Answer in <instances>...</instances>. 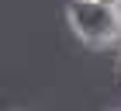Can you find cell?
Segmentation results:
<instances>
[{"label": "cell", "mask_w": 121, "mask_h": 111, "mask_svg": "<svg viewBox=\"0 0 121 111\" xmlns=\"http://www.w3.org/2000/svg\"><path fill=\"white\" fill-rule=\"evenodd\" d=\"M66 18H69V28L76 31V38L90 49H107L114 42H121L118 10L100 0H73Z\"/></svg>", "instance_id": "1"}, {"label": "cell", "mask_w": 121, "mask_h": 111, "mask_svg": "<svg viewBox=\"0 0 121 111\" xmlns=\"http://www.w3.org/2000/svg\"><path fill=\"white\" fill-rule=\"evenodd\" d=\"M100 4H107V7H118V4H121V0H100Z\"/></svg>", "instance_id": "2"}, {"label": "cell", "mask_w": 121, "mask_h": 111, "mask_svg": "<svg viewBox=\"0 0 121 111\" xmlns=\"http://www.w3.org/2000/svg\"><path fill=\"white\" fill-rule=\"evenodd\" d=\"M114 10H118V21H121V4H118V7H114Z\"/></svg>", "instance_id": "3"}, {"label": "cell", "mask_w": 121, "mask_h": 111, "mask_svg": "<svg viewBox=\"0 0 121 111\" xmlns=\"http://www.w3.org/2000/svg\"><path fill=\"white\" fill-rule=\"evenodd\" d=\"M118 69H121V52H118Z\"/></svg>", "instance_id": "4"}]
</instances>
